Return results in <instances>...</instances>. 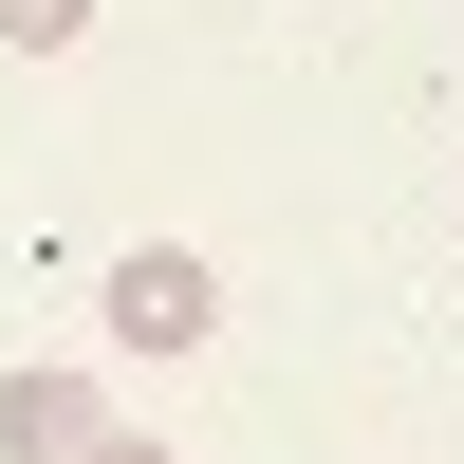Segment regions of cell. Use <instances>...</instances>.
Wrapping results in <instances>:
<instances>
[{"instance_id":"obj_3","label":"cell","mask_w":464,"mask_h":464,"mask_svg":"<svg viewBox=\"0 0 464 464\" xmlns=\"http://www.w3.org/2000/svg\"><path fill=\"white\" fill-rule=\"evenodd\" d=\"M93 37V0H0V56H74Z\"/></svg>"},{"instance_id":"obj_1","label":"cell","mask_w":464,"mask_h":464,"mask_svg":"<svg viewBox=\"0 0 464 464\" xmlns=\"http://www.w3.org/2000/svg\"><path fill=\"white\" fill-rule=\"evenodd\" d=\"M93 334H111V353H205V334H223L205 242H130V260L93 279Z\"/></svg>"},{"instance_id":"obj_4","label":"cell","mask_w":464,"mask_h":464,"mask_svg":"<svg viewBox=\"0 0 464 464\" xmlns=\"http://www.w3.org/2000/svg\"><path fill=\"white\" fill-rule=\"evenodd\" d=\"M93 464H186V446H149V428H93Z\"/></svg>"},{"instance_id":"obj_2","label":"cell","mask_w":464,"mask_h":464,"mask_svg":"<svg viewBox=\"0 0 464 464\" xmlns=\"http://www.w3.org/2000/svg\"><path fill=\"white\" fill-rule=\"evenodd\" d=\"M93 428H111V391H93L74 353L0 372V464H93Z\"/></svg>"}]
</instances>
